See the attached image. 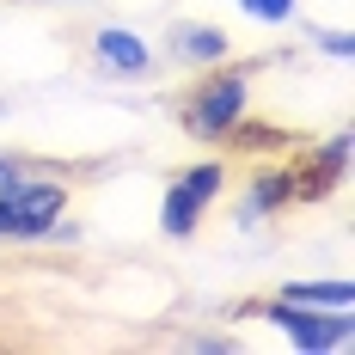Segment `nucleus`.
<instances>
[{"label": "nucleus", "mask_w": 355, "mask_h": 355, "mask_svg": "<svg viewBox=\"0 0 355 355\" xmlns=\"http://www.w3.org/2000/svg\"><path fill=\"white\" fill-rule=\"evenodd\" d=\"M257 68L263 62H214V68L196 73V86L184 92L178 105V123L190 141H209V147H227L245 135L251 123V98H257Z\"/></svg>", "instance_id": "f257e3e1"}, {"label": "nucleus", "mask_w": 355, "mask_h": 355, "mask_svg": "<svg viewBox=\"0 0 355 355\" xmlns=\"http://www.w3.org/2000/svg\"><path fill=\"white\" fill-rule=\"evenodd\" d=\"M62 220H73V184L62 172L31 166L0 184V245H55Z\"/></svg>", "instance_id": "f03ea898"}, {"label": "nucleus", "mask_w": 355, "mask_h": 355, "mask_svg": "<svg viewBox=\"0 0 355 355\" xmlns=\"http://www.w3.org/2000/svg\"><path fill=\"white\" fill-rule=\"evenodd\" d=\"M227 190H233V159H227V153H202V159L178 166V178L166 184V196H159V233L178 239V245L196 239L202 220L220 209Z\"/></svg>", "instance_id": "7ed1b4c3"}, {"label": "nucleus", "mask_w": 355, "mask_h": 355, "mask_svg": "<svg viewBox=\"0 0 355 355\" xmlns=\"http://www.w3.org/2000/svg\"><path fill=\"white\" fill-rule=\"evenodd\" d=\"M257 319L270 324L288 349H300V355H343V349H355V313H319V306H300V300L270 294V300H257Z\"/></svg>", "instance_id": "20e7f679"}, {"label": "nucleus", "mask_w": 355, "mask_h": 355, "mask_svg": "<svg viewBox=\"0 0 355 355\" xmlns=\"http://www.w3.org/2000/svg\"><path fill=\"white\" fill-rule=\"evenodd\" d=\"M86 49H92V68L116 80V86H141L159 73V55H153V43L141 31H129V25H98V31L86 37Z\"/></svg>", "instance_id": "39448f33"}, {"label": "nucleus", "mask_w": 355, "mask_h": 355, "mask_svg": "<svg viewBox=\"0 0 355 355\" xmlns=\"http://www.w3.org/2000/svg\"><path fill=\"white\" fill-rule=\"evenodd\" d=\"M294 202H300V190H294V166H257V172L239 184L233 220H239V233H251V227L276 220V214L294 209Z\"/></svg>", "instance_id": "423d86ee"}, {"label": "nucleus", "mask_w": 355, "mask_h": 355, "mask_svg": "<svg viewBox=\"0 0 355 355\" xmlns=\"http://www.w3.org/2000/svg\"><path fill=\"white\" fill-rule=\"evenodd\" d=\"M349 178V135L337 129V135H324L300 166H294V190H300V202H319L324 190H337Z\"/></svg>", "instance_id": "0eeeda50"}, {"label": "nucleus", "mask_w": 355, "mask_h": 355, "mask_svg": "<svg viewBox=\"0 0 355 355\" xmlns=\"http://www.w3.org/2000/svg\"><path fill=\"white\" fill-rule=\"evenodd\" d=\"M166 49H172V62H184V68H214V62L233 55V37L220 31L214 19H184V25L166 37Z\"/></svg>", "instance_id": "6e6552de"}, {"label": "nucleus", "mask_w": 355, "mask_h": 355, "mask_svg": "<svg viewBox=\"0 0 355 355\" xmlns=\"http://www.w3.org/2000/svg\"><path fill=\"white\" fill-rule=\"evenodd\" d=\"M276 294L300 300V306H319V313H355V282L349 276H300V282H282Z\"/></svg>", "instance_id": "1a4fd4ad"}, {"label": "nucleus", "mask_w": 355, "mask_h": 355, "mask_svg": "<svg viewBox=\"0 0 355 355\" xmlns=\"http://www.w3.org/2000/svg\"><path fill=\"white\" fill-rule=\"evenodd\" d=\"M233 12L251 19L257 31H288L300 19V0H233Z\"/></svg>", "instance_id": "9d476101"}, {"label": "nucleus", "mask_w": 355, "mask_h": 355, "mask_svg": "<svg viewBox=\"0 0 355 355\" xmlns=\"http://www.w3.org/2000/svg\"><path fill=\"white\" fill-rule=\"evenodd\" d=\"M306 49H313V55H324V62H337V68H343V62H349V55H355V37H349V31H319V25H313V31H306Z\"/></svg>", "instance_id": "9b49d317"}, {"label": "nucleus", "mask_w": 355, "mask_h": 355, "mask_svg": "<svg viewBox=\"0 0 355 355\" xmlns=\"http://www.w3.org/2000/svg\"><path fill=\"white\" fill-rule=\"evenodd\" d=\"M31 166H37L31 153H0V184H12V178H25Z\"/></svg>", "instance_id": "f8f14e48"}, {"label": "nucleus", "mask_w": 355, "mask_h": 355, "mask_svg": "<svg viewBox=\"0 0 355 355\" xmlns=\"http://www.w3.org/2000/svg\"><path fill=\"white\" fill-rule=\"evenodd\" d=\"M37 6H80V0H37Z\"/></svg>", "instance_id": "ddd939ff"}, {"label": "nucleus", "mask_w": 355, "mask_h": 355, "mask_svg": "<svg viewBox=\"0 0 355 355\" xmlns=\"http://www.w3.org/2000/svg\"><path fill=\"white\" fill-rule=\"evenodd\" d=\"M0 116H6V98H0Z\"/></svg>", "instance_id": "4468645a"}]
</instances>
